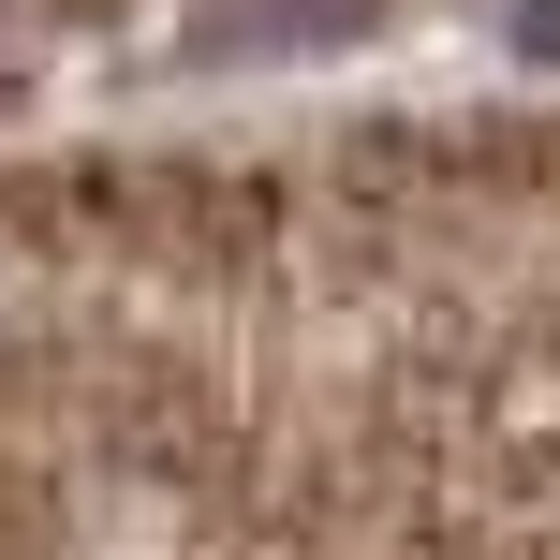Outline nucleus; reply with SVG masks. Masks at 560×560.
I'll list each match as a JSON object with an SVG mask.
<instances>
[{
	"label": "nucleus",
	"mask_w": 560,
	"mask_h": 560,
	"mask_svg": "<svg viewBox=\"0 0 560 560\" xmlns=\"http://www.w3.org/2000/svg\"><path fill=\"white\" fill-rule=\"evenodd\" d=\"M354 15H384V0H252L266 45H325V30H354Z\"/></svg>",
	"instance_id": "nucleus-1"
}]
</instances>
